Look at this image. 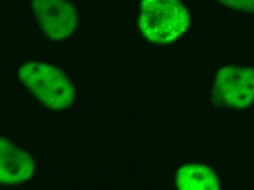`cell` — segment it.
Returning a JSON list of instances; mask_svg holds the SVG:
<instances>
[{
    "label": "cell",
    "instance_id": "6da1fadb",
    "mask_svg": "<svg viewBox=\"0 0 254 190\" xmlns=\"http://www.w3.org/2000/svg\"><path fill=\"white\" fill-rule=\"evenodd\" d=\"M190 24V15L179 0H142L139 26L143 36L155 44L177 39Z\"/></svg>",
    "mask_w": 254,
    "mask_h": 190
},
{
    "label": "cell",
    "instance_id": "7a4b0ae2",
    "mask_svg": "<svg viewBox=\"0 0 254 190\" xmlns=\"http://www.w3.org/2000/svg\"><path fill=\"white\" fill-rule=\"evenodd\" d=\"M24 86L48 109L61 111L75 101V91L71 81L57 68L43 63L24 64L18 72Z\"/></svg>",
    "mask_w": 254,
    "mask_h": 190
},
{
    "label": "cell",
    "instance_id": "3957f363",
    "mask_svg": "<svg viewBox=\"0 0 254 190\" xmlns=\"http://www.w3.org/2000/svg\"><path fill=\"white\" fill-rule=\"evenodd\" d=\"M213 104L218 109H246L254 102V69L225 67L217 74L211 92Z\"/></svg>",
    "mask_w": 254,
    "mask_h": 190
},
{
    "label": "cell",
    "instance_id": "277c9868",
    "mask_svg": "<svg viewBox=\"0 0 254 190\" xmlns=\"http://www.w3.org/2000/svg\"><path fill=\"white\" fill-rule=\"evenodd\" d=\"M32 7L39 27L51 40L64 39L76 29V12L66 0H33Z\"/></svg>",
    "mask_w": 254,
    "mask_h": 190
},
{
    "label": "cell",
    "instance_id": "5b68a950",
    "mask_svg": "<svg viewBox=\"0 0 254 190\" xmlns=\"http://www.w3.org/2000/svg\"><path fill=\"white\" fill-rule=\"evenodd\" d=\"M35 173V163L29 154L1 137L0 181L4 185L24 183Z\"/></svg>",
    "mask_w": 254,
    "mask_h": 190
},
{
    "label": "cell",
    "instance_id": "8992f818",
    "mask_svg": "<svg viewBox=\"0 0 254 190\" xmlns=\"http://www.w3.org/2000/svg\"><path fill=\"white\" fill-rule=\"evenodd\" d=\"M176 187L182 190H217L219 181L214 171L205 165L183 167L176 175Z\"/></svg>",
    "mask_w": 254,
    "mask_h": 190
},
{
    "label": "cell",
    "instance_id": "52a82bcc",
    "mask_svg": "<svg viewBox=\"0 0 254 190\" xmlns=\"http://www.w3.org/2000/svg\"><path fill=\"white\" fill-rule=\"evenodd\" d=\"M223 4L232 10L254 13V0H220Z\"/></svg>",
    "mask_w": 254,
    "mask_h": 190
}]
</instances>
